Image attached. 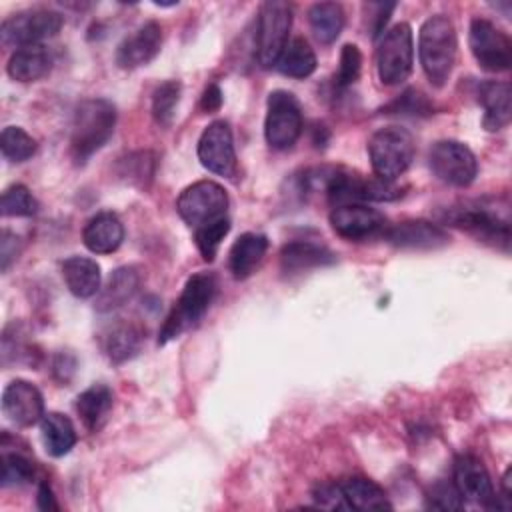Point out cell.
Returning a JSON list of instances; mask_svg holds the SVG:
<instances>
[{"label":"cell","instance_id":"cell-33","mask_svg":"<svg viewBox=\"0 0 512 512\" xmlns=\"http://www.w3.org/2000/svg\"><path fill=\"white\" fill-rule=\"evenodd\" d=\"M182 86L178 80L162 82L152 94V116L160 126H170L176 106L180 102Z\"/></svg>","mask_w":512,"mask_h":512},{"label":"cell","instance_id":"cell-28","mask_svg":"<svg viewBox=\"0 0 512 512\" xmlns=\"http://www.w3.org/2000/svg\"><path fill=\"white\" fill-rule=\"evenodd\" d=\"M342 494L350 506V510H390L392 504L386 496V492L368 478L352 476L340 482Z\"/></svg>","mask_w":512,"mask_h":512},{"label":"cell","instance_id":"cell-15","mask_svg":"<svg viewBox=\"0 0 512 512\" xmlns=\"http://www.w3.org/2000/svg\"><path fill=\"white\" fill-rule=\"evenodd\" d=\"M454 486L462 500L496 508V492L482 460L474 454H460L454 460Z\"/></svg>","mask_w":512,"mask_h":512},{"label":"cell","instance_id":"cell-32","mask_svg":"<svg viewBox=\"0 0 512 512\" xmlns=\"http://www.w3.org/2000/svg\"><path fill=\"white\" fill-rule=\"evenodd\" d=\"M0 150L10 162H24L34 156L36 140L20 126H6L0 134Z\"/></svg>","mask_w":512,"mask_h":512},{"label":"cell","instance_id":"cell-41","mask_svg":"<svg viewBox=\"0 0 512 512\" xmlns=\"http://www.w3.org/2000/svg\"><path fill=\"white\" fill-rule=\"evenodd\" d=\"M312 498L316 500V506L320 508H328V510H350L344 494H342V488L340 484H322L314 490Z\"/></svg>","mask_w":512,"mask_h":512},{"label":"cell","instance_id":"cell-39","mask_svg":"<svg viewBox=\"0 0 512 512\" xmlns=\"http://www.w3.org/2000/svg\"><path fill=\"white\" fill-rule=\"evenodd\" d=\"M122 166V176H126L130 182H138L140 186H144V180H150L154 174V156L150 152H136L130 154L122 162Z\"/></svg>","mask_w":512,"mask_h":512},{"label":"cell","instance_id":"cell-20","mask_svg":"<svg viewBox=\"0 0 512 512\" xmlns=\"http://www.w3.org/2000/svg\"><path fill=\"white\" fill-rule=\"evenodd\" d=\"M122 240H124L122 220L108 210L94 214L82 230V242L94 254H112L120 248Z\"/></svg>","mask_w":512,"mask_h":512},{"label":"cell","instance_id":"cell-17","mask_svg":"<svg viewBox=\"0 0 512 512\" xmlns=\"http://www.w3.org/2000/svg\"><path fill=\"white\" fill-rule=\"evenodd\" d=\"M382 238L392 246L406 250H434L450 242L448 232L440 224L428 220L398 222L394 226H388Z\"/></svg>","mask_w":512,"mask_h":512},{"label":"cell","instance_id":"cell-1","mask_svg":"<svg viewBox=\"0 0 512 512\" xmlns=\"http://www.w3.org/2000/svg\"><path fill=\"white\" fill-rule=\"evenodd\" d=\"M458 38L452 20L444 14H434L424 20L418 34V58L432 86L442 88L456 64Z\"/></svg>","mask_w":512,"mask_h":512},{"label":"cell","instance_id":"cell-18","mask_svg":"<svg viewBox=\"0 0 512 512\" xmlns=\"http://www.w3.org/2000/svg\"><path fill=\"white\" fill-rule=\"evenodd\" d=\"M160 48H162V28L158 22L148 20L118 44L116 64L126 70L146 66L150 60L158 56Z\"/></svg>","mask_w":512,"mask_h":512},{"label":"cell","instance_id":"cell-34","mask_svg":"<svg viewBox=\"0 0 512 512\" xmlns=\"http://www.w3.org/2000/svg\"><path fill=\"white\" fill-rule=\"evenodd\" d=\"M230 232V218H220L210 224H204L194 230V242L198 252L206 262H212L216 258V252L220 248V242Z\"/></svg>","mask_w":512,"mask_h":512},{"label":"cell","instance_id":"cell-37","mask_svg":"<svg viewBox=\"0 0 512 512\" xmlns=\"http://www.w3.org/2000/svg\"><path fill=\"white\" fill-rule=\"evenodd\" d=\"M388 114H408V116H428L432 114V104L426 100L424 94L410 88L400 94L394 102L384 108Z\"/></svg>","mask_w":512,"mask_h":512},{"label":"cell","instance_id":"cell-8","mask_svg":"<svg viewBox=\"0 0 512 512\" xmlns=\"http://www.w3.org/2000/svg\"><path fill=\"white\" fill-rule=\"evenodd\" d=\"M302 134V108L288 90H274L266 100L264 136L274 150H288Z\"/></svg>","mask_w":512,"mask_h":512},{"label":"cell","instance_id":"cell-13","mask_svg":"<svg viewBox=\"0 0 512 512\" xmlns=\"http://www.w3.org/2000/svg\"><path fill=\"white\" fill-rule=\"evenodd\" d=\"M200 164L218 176L232 178L236 174V150L230 124L226 120L210 122L198 140Z\"/></svg>","mask_w":512,"mask_h":512},{"label":"cell","instance_id":"cell-29","mask_svg":"<svg viewBox=\"0 0 512 512\" xmlns=\"http://www.w3.org/2000/svg\"><path fill=\"white\" fill-rule=\"evenodd\" d=\"M112 400V390L106 384H92L90 388L80 392L76 398V412L82 424L88 430H98L112 408Z\"/></svg>","mask_w":512,"mask_h":512},{"label":"cell","instance_id":"cell-38","mask_svg":"<svg viewBox=\"0 0 512 512\" xmlns=\"http://www.w3.org/2000/svg\"><path fill=\"white\" fill-rule=\"evenodd\" d=\"M362 70V54L356 44H344L340 52V66L336 74V82L340 88L350 86L358 80Z\"/></svg>","mask_w":512,"mask_h":512},{"label":"cell","instance_id":"cell-9","mask_svg":"<svg viewBox=\"0 0 512 512\" xmlns=\"http://www.w3.org/2000/svg\"><path fill=\"white\" fill-rule=\"evenodd\" d=\"M64 24L62 14L48 8H30L8 16L0 26V40L4 46H34L42 44L60 32Z\"/></svg>","mask_w":512,"mask_h":512},{"label":"cell","instance_id":"cell-25","mask_svg":"<svg viewBox=\"0 0 512 512\" xmlns=\"http://www.w3.org/2000/svg\"><path fill=\"white\" fill-rule=\"evenodd\" d=\"M52 68V56L46 46L34 44V46H22L16 48V52L10 56L6 70L12 80L18 82H36L44 78Z\"/></svg>","mask_w":512,"mask_h":512},{"label":"cell","instance_id":"cell-4","mask_svg":"<svg viewBox=\"0 0 512 512\" xmlns=\"http://www.w3.org/2000/svg\"><path fill=\"white\" fill-rule=\"evenodd\" d=\"M368 156L378 178L396 180L414 158V138L402 126H384L368 140Z\"/></svg>","mask_w":512,"mask_h":512},{"label":"cell","instance_id":"cell-14","mask_svg":"<svg viewBox=\"0 0 512 512\" xmlns=\"http://www.w3.org/2000/svg\"><path fill=\"white\" fill-rule=\"evenodd\" d=\"M330 226L338 236L350 242H364L370 238L384 236L388 220L376 208L358 202L334 206L330 212Z\"/></svg>","mask_w":512,"mask_h":512},{"label":"cell","instance_id":"cell-21","mask_svg":"<svg viewBox=\"0 0 512 512\" xmlns=\"http://www.w3.org/2000/svg\"><path fill=\"white\" fill-rule=\"evenodd\" d=\"M478 102L484 108L482 124L486 130L496 132L510 124L512 118V100H510V84L488 80L478 86Z\"/></svg>","mask_w":512,"mask_h":512},{"label":"cell","instance_id":"cell-36","mask_svg":"<svg viewBox=\"0 0 512 512\" xmlns=\"http://www.w3.org/2000/svg\"><path fill=\"white\" fill-rule=\"evenodd\" d=\"M34 478V464L20 452H2V474L0 484L4 488L10 486H22L32 482Z\"/></svg>","mask_w":512,"mask_h":512},{"label":"cell","instance_id":"cell-23","mask_svg":"<svg viewBox=\"0 0 512 512\" xmlns=\"http://www.w3.org/2000/svg\"><path fill=\"white\" fill-rule=\"evenodd\" d=\"M268 250V238L260 232H244L238 236L228 254V268L236 280H246L256 272Z\"/></svg>","mask_w":512,"mask_h":512},{"label":"cell","instance_id":"cell-40","mask_svg":"<svg viewBox=\"0 0 512 512\" xmlns=\"http://www.w3.org/2000/svg\"><path fill=\"white\" fill-rule=\"evenodd\" d=\"M428 506L438 508V510H460V508H464V500L458 494L454 482L452 484L438 482L428 492Z\"/></svg>","mask_w":512,"mask_h":512},{"label":"cell","instance_id":"cell-3","mask_svg":"<svg viewBox=\"0 0 512 512\" xmlns=\"http://www.w3.org/2000/svg\"><path fill=\"white\" fill-rule=\"evenodd\" d=\"M216 292H218V280L212 272L192 274L186 280L180 292V298L176 300L174 308L170 310V314L162 324L158 344H166L182 336L186 330L194 328L208 312L210 304L216 298Z\"/></svg>","mask_w":512,"mask_h":512},{"label":"cell","instance_id":"cell-44","mask_svg":"<svg viewBox=\"0 0 512 512\" xmlns=\"http://www.w3.org/2000/svg\"><path fill=\"white\" fill-rule=\"evenodd\" d=\"M396 4H376V14H374V24H372V38H378L384 32V26L392 14Z\"/></svg>","mask_w":512,"mask_h":512},{"label":"cell","instance_id":"cell-27","mask_svg":"<svg viewBox=\"0 0 512 512\" xmlns=\"http://www.w3.org/2000/svg\"><path fill=\"white\" fill-rule=\"evenodd\" d=\"M42 442L50 456L60 458L68 454L76 444V428L72 420L60 412H48L40 420Z\"/></svg>","mask_w":512,"mask_h":512},{"label":"cell","instance_id":"cell-31","mask_svg":"<svg viewBox=\"0 0 512 512\" xmlns=\"http://www.w3.org/2000/svg\"><path fill=\"white\" fill-rule=\"evenodd\" d=\"M276 68L290 78H308L316 70V54L304 38H292L278 56Z\"/></svg>","mask_w":512,"mask_h":512},{"label":"cell","instance_id":"cell-43","mask_svg":"<svg viewBox=\"0 0 512 512\" xmlns=\"http://www.w3.org/2000/svg\"><path fill=\"white\" fill-rule=\"evenodd\" d=\"M200 106L202 110L206 112H214L222 106V90L218 88V84H210L204 94H202V100H200Z\"/></svg>","mask_w":512,"mask_h":512},{"label":"cell","instance_id":"cell-7","mask_svg":"<svg viewBox=\"0 0 512 512\" xmlns=\"http://www.w3.org/2000/svg\"><path fill=\"white\" fill-rule=\"evenodd\" d=\"M292 26V6L282 0H268L260 6L256 24V58L260 66H276L278 56L288 44Z\"/></svg>","mask_w":512,"mask_h":512},{"label":"cell","instance_id":"cell-10","mask_svg":"<svg viewBox=\"0 0 512 512\" xmlns=\"http://www.w3.org/2000/svg\"><path fill=\"white\" fill-rule=\"evenodd\" d=\"M430 170L438 180L450 186H470L478 174V160L474 152L458 140H440L428 154Z\"/></svg>","mask_w":512,"mask_h":512},{"label":"cell","instance_id":"cell-2","mask_svg":"<svg viewBox=\"0 0 512 512\" xmlns=\"http://www.w3.org/2000/svg\"><path fill=\"white\" fill-rule=\"evenodd\" d=\"M116 108L106 98L82 100L72 118L70 154L78 164H84L96 154L114 134Z\"/></svg>","mask_w":512,"mask_h":512},{"label":"cell","instance_id":"cell-45","mask_svg":"<svg viewBox=\"0 0 512 512\" xmlns=\"http://www.w3.org/2000/svg\"><path fill=\"white\" fill-rule=\"evenodd\" d=\"M36 500H38V508H40V510H58V504H56V500H54L52 488H50L46 482H42V484L38 486V496H36Z\"/></svg>","mask_w":512,"mask_h":512},{"label":"cell","instance_id":"cell-26","mask_svg":"<svg viewBox=\"0 0 512 512\" xmlns=\"http://www.w3.org/2000/svg\"><path fill=\"white\" fill-rule=\"evenodd\" d=\"M144 342V330L134 322H118L104 336V352L114 364L134 358Z\"/></svg>","mask_w":512,"mask_h":512},{"label":"cell","instance_id":"cell-11","mask_svg":"<svg viewBox=\"0 0 512 512\" xmlns=\"http://www.w3.org/2000/svg\"><path fill=\"white\" fill-rule=\"evenodd\" d=\"M468 44L478 66L488 72H504L512 62V42L506 32L486 18L470 22Z\"/></svg>","mask_w":512,"mask_h":512},{"label":"cell","instance_id":"cell-5","mask_svg":"<svg viewBox=\"0 0 512 512\" xmlns=\"http://www.w3.org/2000/svg\"><path fill=\"white\" fill-rule=\"evenodd\" d=\"M414 64V38L412 28L406 22L394 24L376 48V70L378 78L384 86H398L402 84Z\"/></svg>","mask_w":512,"mask_h":512},{"label":"cell","instance_id":"cell-24","mask_svg":"<svg viewBox=\"0 0 512 512\" xmlns=\"http://www.w3.org/2000/svg\"><path fill=\"white\" fill-rule=\"evenodd\" d=\"M62 278L76 298H92L100 292V266L88 256H70L62 262Z\"/></svg>","mask_w":512,"mask_h":512},{"label":"cell","instance_id":"cell-35","mask_svg":"<svg viewBox=\"0 0 512 512\" xmlns=\"http://www.w3.org/2000/svg\"><path fill=\"white\" fill-rule=\"evenodd\" d=\"M0 210L2 216H34L38 212V200L24 184H10L2 192Z\"/></svg>","mask_w":512,"mask_h":512},{"label":"cell","instance_id":"cell-16","mask_svg":"<svg viewBox=\"0 0 512 512\" xmlns=\"http://www.w3.org/2000/svg\"><path fill=\"white\" fill-rule=\"evenodd\" d=\"M2 414L20 428L34 426L44 416V398L32 382L12 380L2 390Z\"/></svg>","mask_w":512,"mask_h":512},{"label":"cell","instance_id":"cell-42","mask_svg":"<svg viewBox=\"0 0 512 512\" xmlns=\"http://www.w3.org/2000/svg\"><path fill=\"white\" fill-rule=\"evenodd\" d=\"M18 252H20V238L14 232L4 230L0 240V268L8 270L10 262L18 258Z\"/></svg>","mask_w":512,"mask_h":512},{"label":"cell","instance_id":"cell-12","mask_svg":"<svg viewBox=\"0 0 512 512\" xmlns=\"http://www.w3.org/2000/svg\"><path fill=\"white\" fill-rule=\"evenodd\" d=\"M442 222L462 228L476 238L492 244H502V248H508L510 244V224L506 218L498 216L494 210L486 206H458L448 208L442 214Z\"/></svg>","mask_w":512,"mask_h":512},{"label":"cell","instance_id":"cell-19","mask_svg":"<svg viewBox=\"0 0 512 512\" xmlns=\"http://www.w3.org/2000/svg\"><path fill=\"white\" fill-rule=\"evenodd\" d=\"M336 262V254L312 240H292L280 250V268L284 274H298L312 268L330 266Z\"/></svg>","mask_w":512,"mask_h":512},{"label":"cell","instance_id":"cell-22","mask_svg":"<svg viewBox=\"0 0 512 512\" xmlns=\"http://www.w3.org/2000/svg\"><path fill=\"white\" fill-rule=\"evenodd\" d=\"M140 288V270L136 266L116 268L96 296L98 312H112L134 298Z\"/></svg>","mask_w":512,"mask_h":512},{"label":"cell","instance_id":"cell-30","mask_svg":"<svg viewBox=\"0 0 512 512\" xmlns=\"http://www.w3.org/2000/svg\"><path fill=\"white\" fill-rule=\"evenodd\" d=\"M308 22L320 44H332L344 28V10L336 2H316L308 8Z\"/></svg>","mask_w":512,"mask_h":512},{"label":"cell","instance_id":"cell-6","mask_svg":"<svg viewBox=\"0 0 512 512\" xmlns=\"http://www.w3.org/2000/svg\"><path fill=\"white\" fill-rule=\"evenodd\" d=\"M228 194L224 186L214 180H198L186 186L178 200L176 210L190 228H200L214 220L228 216Z\"/></svg>","mask_w":512,"mask_h":512}]
</instances>
